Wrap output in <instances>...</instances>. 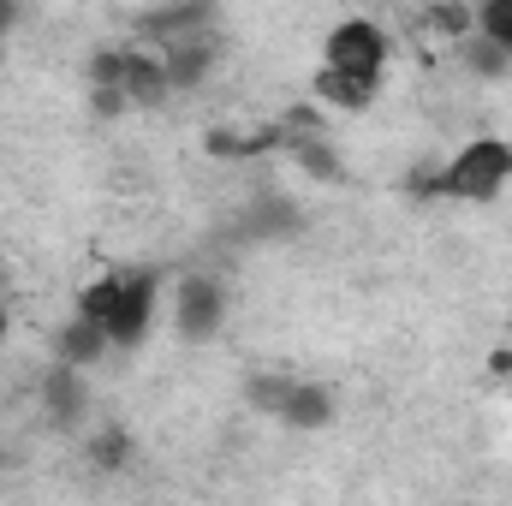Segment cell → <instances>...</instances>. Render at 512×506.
Segmentation results:
<instances>
[{"instance_id":"6da1fadb","label":"cell","mask_w":512,"mask_h":506,"mask_svg":"<svg viewBox=\"0 0 512 506\" xmlns=\"http://www.w3.org/2000/svg\"><path fill=\"white\" fill-rule=\"evenodd\" d=\"M155 298H161V286H155L149 268H114V274H102L78 292V316L90 328H102L108 346H137L149 334Z\"/></svg>"},{"instance_id":"7a4b0ae2","label":"cell","mask_w":512,"mask_h":506,"mask_svg":"<svg viewBox=\"0 0 512 506\" xmlns=\"http://www.w3.org/2000/svg\"><path fill=\"white\" fill-rule=\"evenodd\" d=\"M512 179V143L507 137H471L435 179H429V191H441V197H459V203H489V197H501Z\"/></svg>"},{"instance_id":"3957f363","label":"cell","mask_w":512,"mask_h":506,"mask_svg":"<svg viewBox=\"0 0 512 506\" xmlns=\"http://www.w3.org/2000/svg\"><path fill=\"white\" fill-rule=\"evenodd\" d=\"M90 90H114L126 108H161L173 96L167 72H161V54L155 48H102L90 60Z\"/></svg>"},{"instance_id":"277c9868","label":"cell","mask_w":512,"mask_h":506,"mask_svg":"<svg viewBox=\"0 0 512 506\" xmlns=\"http://www.w3.org/2000/svg\"><path fill=\"white\" fill-rule=\"evenodd\" d=\"M387 30L376 18H346V24H334L328 30V60L322 66H334V72H358V78H382L387 66Z\"/></svg>"},{"instance_id":"5b68a950","label":"cell","mask_w":512,"mask_h":506,"mask_svg":"<svg viewBox=\"0 0 512 506\" xmlns=\"http://www.w3.org/2000/svg\"><path fill=\"white\" fill-rule=\"evenodd\" d=\"M221 316H227V292H221V280H209V274H185V280L173 286V328H179L185 340H209V334L221 328Z\"/></svg>"},{"instance_id":"8992f818","label":"cell","mask_w":512,"mask_h":506,"mask_svg":"<svg viewBox=\"0 0 512 506\" xmlns=\"http://www.w3.org/2000/svg\"><path fill=\"white\" fill-rule=\"evenodd\" d=\"M376 90H382V78H358V72H334V66L316 72V102L334 114H364L376 102Z\"/></svg>"},{"instance_id":"52a82bcc","label":"cell","mask_w":512,"mask_h":506,"mask_svg":"<svg viewBox=\"0 0 512 506\" xmlns=\"http://www.w3.org/2000/svg\"><path fill=\"white\" fill-rule=\"evenodd\" d=\"M209 66H215V48H209V36H197V42H179V48H161V72H167V84H173V90H197V84L209 78Z\"/></svg>"},{"instance_id":"ba28073f","label":"cell","mask_w":512,"mask_h":506,"mask_svg":"<svg viewBox=\"0 0 512 506\" xmlns=\"http://www.w3.org/2000/svg\"><path fill=\"white\" fill-rule=\"evenodd\" d=\"M310 179H322V185H340L346 179V161L334 155V143L328 137H316V131H304V137H292V149H286Z\"/></svg>"},{"instance_id":"9c48e42d","label":"cell","mask_w":512,"mask_h":506,"mask_svg":"<svg viewBox=\"0 0 512 506\" xmlns=\"http://www.w3.org/2000/svg\"><path fill=\"white\" fill-rule=\"evenodd\" d=\"M54 352H60V364H66V370H84V364H96V358L108 352V334H102V328H90L84 316H72V322L60 328Z\"/></svg>"},{"instance_id":"30bf717a","label":"cell","mask_w":512,"mask_h":506,"mask_svg":"<svg viewBox=\"0 0 512 506\" xmlns=\"http://www.w3.org/2000/svg\"><path fill=\"white\" fill-rule=\"evenodd\" d=\"M328 417H334L328 387H316V381H292V399H286L280 423H286V429H322Z\"/></svg>"},{"instance_id":"8fae6325","label":"cell","mask_w":512,"mask_h":506,"mask_svg":"<svg viewBox=\"0 0 512 506\" xmlns=\"http://www.w3.org/2000/svg\"><path fill=\"white\" fill-rule=\"evenodd\" d=\"M42 399H48V417L72 429V423L84 417V376H78V370H66V364H60V370H48Z\"/></svg>"},{"instance_id":"7c38bea8","label":"cell","mask_w":512,"mask_h":506,"mask_svg":"<svg viewBox=\"0 0 512 506\" xmlns=\"http://www.w3.org/2000/svg\"><path fill=\"white\" fill-rule=\"evenodd\" d=\"M477 36L495 42L501 54H512V0H489V6L477 12Z\"/></svg>"},{"instance_id":"4fadbf2b","label":"cell","mask_w":512,"mask_h":506,"mask_svg":"<svg viewBox=\"0 0 512 506\" xmlns=\"http://www.w3.org/2000/svg\"><path fill=\"white\" fill-rule=\"evenodd\" d=\"M90 459H96V471H126V459H131V435L126 429H102L96 441H90Z\"/></svg>"},{"instance_id":"5bb4252c","label":"cell","mask_w":512,"mask_h":506,"mask_svg":"<svg viewBox=\"0 0 512 506\" xmlns=\"http://www.w3.org/2000/svg\"><path fill=\"white\" fill-rule=\"evenodd\" d=\"M12 18H18V6H0V36L12 30Z\"/></svg>"},{"instance_id":"9a60e30c","label":"cell","mask_w":512,"mask_h":506,"mask_svg":"<svg viewBox=\"0 0 512 506\" xmlns=\"http://www.w3.org/2000/svg\"><path fill=\"white\" fill-rule=\"evenodd\" d=\"M0 334H6V304H0Z\"/></svg>"}]
</instances>
